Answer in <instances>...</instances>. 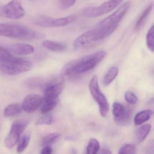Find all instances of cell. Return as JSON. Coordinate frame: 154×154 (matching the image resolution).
Returning a JSON list of instances; mask_svg holds the SVG:
<instances>
[{
  "mask_svg": "<svg viewBox=\"0 0 154 154\" xmlns=\"http://www.w3.org/2000/svg\"><path fill=\"white\" fill-rule=\"evenodd\" d=\"M0 14L10 19H20L23 17L25 11L20 0H11L1 7Z\"/></svg>",
  "mask_w": 154,
  "mask_h": 154,
  "instance_id": "cell-10",
  "label": "cell"
},
{
  "mask_svg": "<svg viewBox=\"0 0 154 154\" xmlns=\"http://www.w3.org/2000/svg\"><path fill=\"white\" fill-rule=\"evenodd\" d=\"M98 42L96 41L93 30H90L79 36L74 42V47L76 50H83L92 48Z\"/></svg>",
  "mask_w": 154,
  "mask_h": 154,
  "instance_id": "cell-11",
  "label": "cell"
},
{
  "mask_svg": "<svg viewBox=\"0 0 154 154\" xmlns=\"http://www.w3.org/2000/svg\"><path fill=\"white\" fill-rule=\"evenodd\" d=\"M53 152V150H52L51 147L50 146H43V148H42L41 151V153L42 154H51Z\"/></svg>",
  "mask_w": 154,
  "mask_h": 154,
  "instance_id": "cell-33",
  "label": "cell"
},
{
  "mask_svg": "<svg viewBox=\"0 0 154 154\" xmlns=\"http://www.w3.org/2000/svg\"><path fill=\"white\" fill-rule=\"evenodd\" d=\"M28 124V122L26 120H18L14 122L5 140V145L6 147L11 149L16 145Z\"/></svg>",
  "mask_w": 154,
  "mask_h": 154,
  "instance_id": "cell-9",
  "label": "cell"
},
{
  "mask_svg": "<svg viewBox=\"0 0 154 154\" xmlns=\"http://www.w3.org/2000/svg\"><path fill=\"white\" fill-rule=\"evenodd\" d=\"M119 69L116 67H113L109 69L104 76L103 84L105 86H107L114 80L118 75Z\"/></svg>",
  "mask_w": 154,
  "mask_h": 154,
  "instance_id": "cell-19",
  "label": "cell"
},
{
  "mask_svg": "<svg viewBox=\"0 0 154 154\" xmlns=\"http://www.w3.org/2000/svg\"><path fill=\"white\" fill-rule=\"evenodd\" d=\"M64 87L65 81L62 78L56 77L51 79L43 86L44 101L48 102L57 99Z\"/></svg>",
  "mask_w": 154,
  "mask_h": 154,
  "instance_id": "cell-7",
  "label": "cell"
},
{
  "mask_svg": "<svg viewBox=\"0 0 154 154\" xmlns=\"http://www.w3.org/2000/svg\"><path fill=\"white\" fill-rule=\"evenodd\" d=\"M145 153L146 154H154V139L151 140L146 146L145 148Z\"/></svg>",
  "mask_w": 154,
  "mask_h": 154,
  "instance_id": "cell-32",
  "label": "cell"
},
{
  "mask_svg": "<svg viewBox=\"0 0 154 154\" xmlns=\"http://www.w3.org/2000/svg\"><path fill=\"white\" fill-rule=\"evenodd\" d=\"M123 0H109L97 6L87 7L83 10V14L89 18H97L113 11L122 3Z\"/></svg>",
  "mask_w": 154,
  "mask_h": 154,
  "instance_id": "cell-8",
  "label": "cell"
},
{
  "mask_svg": "<svg viewBox=\"0 0 154 154\" xmlns=\"http://www.w3.org/2000/svg\"><path fill=\"white\" fill-rule=\"evenodd\" d=\"M132 118V111L128 108H126L124 115L119 118H114L116 124L121 126H125L128 124L131 121Z\"/></svg>",
  "mask_w": 154,
  "mask_h": 154,
  "instance_id": "cell-21",
  "label": "cell"
},
{
  "mask_svg": "<svg viewBox=\"0 0 154 154\" xmlns=\"http://www.w3.org/2000/svg\"><path fill=\"white\" fill-rule=\"evenodd\" d=\"M106 53L100 51L80 58L68 62L62 68L61 74L69 75L84 73L94 68L106 57Z\"/></svg>",
  "mask_w": 154,
  "mask_h": 154,
  "instance_id": "cell-1",
  "label": "cell"
},
{
  "mask_svg": "<svg viewBox=\"0 0 154 154\" xmlns=\"http://www.w3.org/2000/svg\"><path fill=\"white\" fill-rule=\"evenodd\" d=\"M152 128L150 124H146L142 126L137 130L135 136V140L137 143H140L144 141L149 134Z\"/></svg>",
  "mask_w": 154,
  "mask_h": 154,
  "instance_id": "cell-14",
  "label": "cell"
},
{
  "mask_svg": "<svg viewBox=\"0 0 154 154\" xmlns=\"http://www.w3.org/2000/svg\"><path fill=\"white\" fill-rule=\"evenodd\" d=\"M135 146L132 144L125 145L121 147L119 151V154H134L136 153Z\"/></svg>",
  "mask_w": 154,
  "mask_h": 154,
  "instance_id": "cell-27",
  "label": "cell"
},
{
  "mask_svg": "<svg viewBox=\"0 0 154 154\" xmlns=\"http://www.w3.org/2000/svg\"><path fill=\"white\" fill-rule=\"evenodd\" d=\"M58 99H55L51 101L45 102V104L42 106L41 108V113L42 114H46L53 109L57 105Z\"/></svg>",
  "mask_w": 154,
  "mask_h": 154,
  "instance_id": "cell-26",
  "label": "cell"
},
{
  "mask_svg": "<svg viewBox=\"0 0 154 154\" xmlns=\"http://www.w3.org/2000/svg\"><path fill=\"white\" fill-rule=\"evenodd\" d=\"M13 57L14 56L6 48L0 46V60H8Z\"/></svg>",
  "mask_w": 154,
  "mask_h": 154,
  "instance_id": "cell-29",
  "label": "cell"
},
{
  "mask_svg": "<svg viewBox=\"0 0 154 154\" xmlns=\"http://www.w3.org/2000/svg\"><path fill=\"white\" fill-rule=\"evenodd\" d=\"M60 137V134L58 133H52L45 136L42 141V145L45 146L52 145L57 143Z\"/></svg>",
  "mask_w": 154,
  "mask_h": 154,
  "instance_id": "cell-20",
  "label": "cell"
},
{
  "mask_svg": "<svg viewBox=\"0 0 154 154\" xmlns=\"http://www.w3.org/2000/svg\"><path fill=\"white\" fill-rule=\"evenodd\" d=\"M125 98L126 101L131 105H135L137 103L138 100L137 96L134 93L130 91L126 92L125 95Z\"/></svg>",
  "mask_w": 154,
  "mask_h": 154,
  "instance_id": "cell-28",
  "label": "cell"
},
{
  "mask_svg": "<svg viewBox=\"0 0 154 154\" xmlns=\"http://www.w3.org/2000/svg\"><path fill=\"white\" fill-rule=\"evenodd\" d=\"M153 112L151 110H145L139 112L134 118V124L136 126L141 125L150 119Z\"/></svg>",
  "mask_w": 154,
  "mask_h": 154,
  "instance_id": "cell-17",
  "label": "cell"
},
{
  "mask_svg": "<svg viewBox=\"0 0 154 154\" xmlns=\"http://www.w3.org/2000/svg\"><path fill=\"white\" fill-rule=\"evenodd\" d=\"M6 49L11 54L18 56H25L32 54L34 52V48L30 44L25 43H14L10 44Z\"/></svg>",
  "mask_w": 154,
  "mask_h": 154,
  "instance_id": "cell-13",
  "label": "cell"
},
{
  "mask_svg": "<svg viewBox=\"0 0 154 154\" xmlns=\"http://www.w3.org/2000/svg\"><path fill=\"white\" fill-rule=\"evenodd\" d=\"M99 153L101 154H112V152H111L110 150H109L108 149H107V148H103V149H102V150L100 151Z\"/></svg>",
  "mask_w": 154,
  "mask_h": 154,
  "instance_id": "cell-34",
  "label": "cell"
},
{
  "mask_svg": "<svg viewBox=\"0 0 154 154\" xmlns=\"http://www.w3.org/2000/svg\"><path fill=\"white\" fill-rule=\"evenodd\" d=\"M32 67L31 61L14 56L8 60H0V71L7 75H19L29 71Z\"/></svg>",
  "mask_w": 154,
  "mask_h": 154,
  "instance_id": "cell-4",
  "label": "cell"
},
{
  "mask_svg": "<svg viewBox=\"0 0 154 154\" xmlns=\"http://www.w3.org/2000/svg\"><path fill=\"white\" fill-rule=\"evenodd\" d=\"M153 7V4H151L146 7V9L142 13V14L140 15V17L138 18V20L137 21L135 25L134 29L136 31L140 30L143 27L146 21L147 20V18L149 16V14L152 12Z\"/></svg>",
  "mask_w": 154,
  "mask_h": 154,
  "instance_id": "cell-16",
  "label": "cell"
},
{
  "mask_svg": "<svg viewBox=\"0 0 154 154\" xmlns=\"http://www.w3.org/2000/svg\"><path fill=\"white\" fill-rule=\"evenodd\" d=\"M42 45L49 50L58 52L63 51L66 48L65 44L50 40L44 41L42 42Z\"/></svg>",
  "mask_w": 154,
  "mask_h": 154,
  "instance_id": "cell-18",
  "label": "cell"
},
{
  "mask_svg": "<svg viewBox=\"0 0 154 154\" xmlns=\"http://www.w3.org/2000/svg\"><path fill=\"white\" fill-rule=\"evenodd\" d=\"M76 0H60V6L63 9H68L73 6Z\"/></svg>",
  "mask_w": 154,
  "mask_h": 154,
  "instance_id": "cell-31",
  "label": "cell"
},
{
  "mask_svg": "<svg viewBox=\"0 0 154 154\" xmlns=\"http://www.w3.org/2000/svg\"><path fill=\"white\" fill-rule=\"evenodd\" d=\"M43 101V98L40 95L31 94L24 98L22 106L23 110L27 113H33L39 108Z\"/></svg>",
  "mask_w": 154,
  "mask_h": 154,
  "instance_id": "cell-12",
  "label": "cell"
},
{
  "mask_svg": "<svg viewBox=\"0 0 154 154\" xmlns=\"http://www.w3.org/2000/svg\"><path fill=\"white\" fill-rule=\"evenodd\" d=\"M0 36L26 40L38 39L43 37L40 33L27 26L10 24H0Z\"/></svg>",
  "mask_w": 154,
  "mask_h": 154,
  "instance_id": "cell-3",
  "label": "cell"
},
{
  "mask_svg": "<svg viewBox=\"0 0 154 154\" xmlns=\"http://www.w3.org/2000/svg\"><path fill=\"white\" fill-rule=\"evenodd\" d=\"M91 94L99 106L100 113L101 116L106 117L109 110V105L104 94L102 93L98 84V77H92L89 85Z\"/></svg>",
  "mask_w": 154,
  "mask_h": 154,
  "instance_id": "cell-5",
  "label": "cell"
},
{
  "mask_svg": "<svg viewBox=\"0 0 154 154\" xmlns=\"http://www.w3.org/2000/svg\"><path fill=\"white\" fill-rule=\"evenodd\" d=\"M53 122V118L52 115H46L41 118L38 121V125H51Z\"/></svg>",
  "mask_w": 154,
  "mask_h": 154,
  "instance_id": "cell-30",
  "label": "cell"
},
{
  "mask_svg": "<svg viewBox=\"0 0 154 154\" xmlns=\"http://www.w3.org/2000/svg\"><path fill=\"white\" fill-rule=\"evenodd\" d=\"M146 44L148 49L154 53V24L152 25L147 33Z\"/></svg>",
  "mask_w": 154,
  "mask_h": 154,
  "instance_id": "cell-22",
  "label": "cell"
},
{
  "mask_svg": "<svg viewBox=\"0 0 154 154\" xmlns=\"http://www.w3.org/2000/svg\"><path fill=\"white\" fill-rule=\"evenodd\" d=\"M22 106L20 104H12L9 105L5 109L4 115L6 117L17 116L22 112Z\"/></svg>",
  "mask_w": 154,
  "mask_h": 154,
  "instance_id": "cell-15",
  "label": "cell"
},
{
  "mask_svg": "<svg viewBox=\"0 0 154 154\" xmlns=\"http://www.w3.org/2000/svg\"><path fill=\"white\" fill-rule=\"evenodd\" d=\"M130 6V2L125 3L115 12L97 24L94 30L99 39H104L116 30Z\"/></svg>",
  "mask_w": 154,
  "mask_h": 154,
  "instance_id": "cell-2",
  "label": "cell"
},
{
  "mask_svg": "<svg viewBox=\"0 0 154 154\" xmlns=\"http://www.w3.org/2000/svg\"><path fill=\"white\" fill-rule=\"evenodd\" d=\"M30 136L29 134L24 135L18 142L17 147V152L19 153H21L25 151L29 143Z\"/></svg>",
  "mask_w": 154,
  "mask_h": 154,
  "instance_id": "cell-23",
  "label": "cell"
},
{
  "mask_svg": "<svg viewBox=\"0 0 154 154\" xmlns=\"http://www.w3.org/2000/svg\"><path fill=\"white\" fill-rule=\"evenodd\" d=\"M75 15H69L60 18H53L45 15H38L32 19L35 25L43 27H60L66 26L76 20Z\"/></svg>",
  "mask_w": 154,
  "mask_h": 154,
  "instance_id": "cell-6",
  "label": "cell"
},
{
  "mask_svg": "<svg viewBox=\"0 0 154 154\" xmlns=\"http://www.w3.org/2000/svg\"><path fill=\"white\" fill-rule=\"evenodd\" d=\"M100 148L99 143L97 139L92 138L90 140L87 147V153L96 154L98 153Z\"/></svg>",
  "mask_w": 154,
  "mask_h": 154,
  "instance_id": "cell-24",
  "label": "cell"
},
{
  "mask_svg": "<svg viewBox=\"0 0 154 154\" xmlns=\"http://www.w3.org/2000/svg\"><path fill=\"white\" fill-rule=\"evenodd\" d=\"M126 108L119 102H115L113 105V114L114 118L122 117L125 112Z\"/></svg>",
  "mask_w": 154,
  "mask_h": 154,
  "instance_id": "cell-25",
  "label": "cell"
}]
</instances>
